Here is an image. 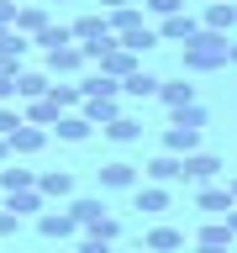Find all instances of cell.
I'll return each instance as SVG.
<instances>
[{"instance_id": "6da1fadb", "label": "cell", "mask_w": 237, "mask_h": 253, "mask_svg": "<svg viewBox=\"0 0 237 253\" xmlns=\"http://www.w3.org/2000/svg\"><path fill=\"white\" fill-rule=\"evenodd\" d=\"M179 63H185V74H216V69H227V32L200 27L185 42V58Z\"/></svg>"}, {"instance_id": "7a4b0ae2", "label": "cell", "mask_w": 237, "mask_h": 253, "mask_svg": "<svg viewBox=\"0 0 237 253\" xmlns=\"http://www.w3.org/2000/svg\"><path fill=\"white\" fill-rule=\"evenodd\" d=\"M179 179H185V185H216V179H227V158L195 148V153L179 158Z\"/></svg>"}, {"instance_id": "3957f363", "label": "cell", "mask_w": 237, "mask_h": 253, "mask_svg": "<svg viewBox=\"0 0 237 253\" xmlns=\"http://www.w3.org/2000/svg\"><path fill=\"white\" fill-rule=\"evenodd\" d=\"M37 232L47 243H69V237H79V221L69 216V206H42L37 211Z\"/></svg>"}, {"instance_id": "277c9868", "label": "cell", "mask_w": 237, "mask_h": 253, "mask_svg": "<svg viewBox=\"0 0 237 253\" xmlns=\"http://www.w3.org/2000/svg\"><path fill=\"white\" fill-rule=\"evenodd\" d=\"M5 142H11V158H32L47 148V126H32V122H16L11 132H5Z\"/></svg>"}, {"instance_id": "5b68a950", "label": "cell", "mask_w": 237, "mask_h": 253, "mask_svg": "<svg viewBox=\"0 0 237 253\" xmlns=\"http://www.w3.org/2000/svg\"><path fill=\"white\" fill-rule=\"evenodd\" d=\"M137 53H132V47H121V42H111L106 47V53H100V58H95V69H100V74H106V79H116V84H121V79L126 74H132V69H137Z\"/></svg>"}, {"instance_id": "8992f818", "label": "cell", "mask_w": 237, "mask_h": 253, "mask_svg": "<svg viewBox=\"0 0 237 253\" xmlns=\"http://www.w3.org/2000/svg\"><path fill=\"white\" fill-rule=\"evenodd\" d=\"M158 42H190L195 32H200V16H190V11H174V16H158Z\"/></svg>"}, {"instance_id": "52a82bcc", "label": "cell", "mask_w": 237, "mask_h": 253, "mask_svg": "<svg viewBox=\"0 0 237 253\" xmlns=\"http://www.w3.org/2000/svg\"><path fill=\"white\" fill-rule=\"evenodd\" d=\"M84 69V47L79 42H63V47H47V74L53 79H69Z\"/></svg>"}, {"instance_id": "ba28073f", "label": "cell", "mask_w": 237, "mask_h": 253, "mask_svg": "<svg viewBox=\"0 0 237 253\" xmlns=\"http://www.w3.org/2000/svg\"><path fill=\"white\" fill-rule=\"evenodd\" d=\"M232 190H227V185H221V179H216V185H195V211H205V216H227V211H232Z\"/></svg>"}, {"instance_id": "9c48e42d", "label": "cell", "mask_w": 237, "mask_h": 253, "mask_svg": "<svg viewBox=\"0 0 237 253\" xmlns=\"http://www.w3.org/2000/svg\"><path fill=\"white\" fill-rule=\"evenodd\" d=\"M200 27L232 37V32H237V0H205V5H200Z\"/></svg>"}, {"instance_id": "30bf717a", "label": "cell", "mask_w": 237, "mask_h": 253, "mask_svg": "<svg viewBox=\"0 0 237 253\" xmlns=\"http://www.w3.org/2000/svg\"><path fill=\"white\" fill-rule=\"evenodd\" d=\"M95 174H100V190H132L142 179V169H137V164H126V158H111V164H100Z\"/></svg>"}, {"instance_id": "8fae6325", "label": "cell", "mask_w": 237, "mask_h": 253, "mask_svg": "<svg viewBox=\"0 0 237 253\" xmlns=\"http://www.w3.org/2000/svg\"><path fill=\"white\" fill-rule=\"evenodd\" d=\"M132 206L148 211V216H163L174 206V195H169V185H132Z\"/></svg>"}, {"instance_id": "7c38bea8", "label": "cell", "mask_w": 237, "mask_h": 253, "mask_svg": "<svg viewBox=\"0 0 237 253\" xmlns=\"http://www.w3.org/2000/svg\"><path fill=\"white\" fill-rule=\"evenodd\" d=\"M142 248H148V253H185V232L169 227V221H158V227H148Z\"/></svg>"}, {"instance_id": "4fadbf2b", "label": "cell", "mask_w": 237, "mask_h": 253, "mask_svg": "<svg viewBox=\"0 0 237 253\" xmlns=\"http://www.w3.org/2000/svg\"><path fill=\"white\" fill-rule=\"evenodd\" d=\"M79 111H84V122H90V126H106L111 116L121 111V95H84Z\"/></svg>"}, {"instance_id": "5bb4252c", "label": "cell", "mask_w": 237, "mask_h": 253, "mask_svg": "<svg viewBox=\"0 0 237 253\" xmlns=\"http://www.w3.org/2000/svg\"><path fill=\"white\" fill-rule=\"evenodd\" d=\"M142 179L148 185H179V153H158L142 164Z\"/></svg>"}, {"instance_id": "9a60e30c", "label": "cell", "mask_w": 237, "mask_h": 253, "mask_svg": "<svg viewBox=\"0 0 237 253\" xmlns=\"http://www.w3.org/2000/svg\"><path fill=\"white\" fill-rule=\"evenodd\" d=\"M47 21H53V5H42V0H32V5H16V21H11V27L21 32V37H32V32H42Z\"/></svg>"}, {"instance_id": "2e32d148", "label": "cell", "mask_w": 237, "mask_h": 253, "mask_svg": "<svg viewBox=\"0 0 237 253\" xmlns=\"http://www.w3.org/2000/svg\"><path fill=\"white\" fill-rule=\"evenodd\" d=\"M37 190H42V201H69L74 195V174L69 169H42L37 174Z\"/></svg>"}, {"instance_id": "e0dca14e", "label": "cell", "mask_w": 237, "mask_h": 253, "mask_svg": "<svg viewBox=\"0 0 237 253\" xmlns=\"http://www.w3.org/2000/svg\"><path fill=\"white\" fill-rule=\"evenodd\" d=\"M47 132H58V142H84L95 126L84 122V111H58V122L47 126Z\"/></svg>"}, {"instance_id": "ac0fdd59", "label": "cell", "mask_w": 237, "mask_h": 253, "mask_svg": "<svg viewBox=\"0 0 237 253\" xmlns=\"http://www.w3.org/2000/svg\"><path fill=\"white\" fill-rule=\"evenodd\" d=\"M106 27H111V37H126V32H137V27H148V16L126 0V5H116V11H106Z\"/></svg>"}, {"instance_id": "d6986e66", "label": "cell", "mask_w": 237, "mask_h": 253, "mask_svg": "<svg viewBox=\"0 0 237 253\" xmlns=\"http://www.w3.org/2000/svg\"><path fill=\"white\" fill-rule=\"evenodd\" d=\"M47 84H53L47 69H16V100H37V95H47Z\"/></svg>"}, {"instance_id": "ffe728a7", "label": "cell", "mask_w": 237, "mask_h": 253, "mask_svg": "<svg viewBox=\"0 0 237 253\" xmlns=\"http://www.w3.org/2000/svg\"><path fill=\"white\" fill-rule=\"evenodd\" d=\"M121 95H126V100H153V95H158V74H148V69L137 63V69L121 79Z\"/></svg>"}, {"instance_id": "44dd1931", "label": "cell", "mask_w": 237, "mask_h": 253, "mask_svg": "<svg viewBox=\"0 0 237 253\" xmlns=\"http://www.w3.org/2000/svg\"><path fill=\"white\" fill-rule=\"evenodd\" d=\"M153 100H163V111H179L195 100V84H185V79H158V95Z\"/></svg>"}, {"instance_id": "7402d4cb", "label": "cell", "mask_w": 237, "mask_h": 253, "mask_svg": "<svg viewBox=\"0 0 237 253\" xmlns=\"http://www.w3.org/2000/svg\"><path fill=\"white\" fill-rule=\"evenodd\" d=\"M195 148H200V132H195V126H179V122H169V132H163V153H195Z\"/></svg>"}, {"instance_id": "603a6c76", "label": "cell", "mask_w": 237, "mask_h": 253, "mask_svg": "<svg viewBox=\"0 0 237 253\" xmlns=\"http://www.w3.org/2000/svg\"><path fill=\"white\" fill-rule=\"evenodd\" d=\"M0 206H11V211H16V216H21V221H27V216H37V211H42V190H37V185H32V190H11V195H0Z\"/></svg>"}, {"instance_id": "cb8c5ba5", "label": "cell", "mask_w": 237, "mask_h": 253, "mask_svg": "<svg viewBox=\"0 0 237 253\" xmlns=\"http://www.w3.org/2000/svg\"><path fill=\"white\" fill-rule=\"evenodd\" d=\"M69 37H74V42H95V37H111L106 11H90V16H79V21H69Z\"/></svg>"}, {"instance_id": "d4e9b609", "label": "cell", "mask_w": 237, "mask_h": 253, "mask_svg": "<svg viewBox=\"0 0 237 253\" xmlns=\"http://www.w3.org/2000/svg\"><path fill=\"white\" fill-rule=\"evenodd\" d=\"M100 132H106L111 142H121V148H126V142H137V137H142V122H137V116H126V111H116V116L100 126Z\"/></svg>"}, {"instance_id": "484cf974", "label": "cell", "mask_w": 237, "mask_h": 253, "mask_svg": "<svg viewBox=\"0 0 237 253\" xmlns=\"http://www.w3.org/2000/svg\"><path fill=\"white\" fill-rule=\"evenodd\" d=\"M195 243H200V248H237V237L227 232V221H221V216H205V227L195 232Z\"/></svg>"}, {"instance_id": "4316f807", "label": "cell", "mask_w": 237, "mask_h": 253, "mask_svg": "<svg viewBox=\"0 0 237 253\" xmlns=\"http://www.w3.org/2000/svg\"><path fill=\"white\" fill-rule=\"evenodd\" d=\"M21 122H32V126H53V122H58V106H53V95H37V100H27Z\"/></svg>"}, {"instance_id": "83f0119b", "label": "cell", "mask_w": 237, "mask_h": 253, "mask_svg": "<svg viewBox=\"0 0 237 253\" xmlns=\"http://www.w3.org/2000/svg\"><path fill=\"white\" fill-rule=\"evenodd\" d=\"M79 232H90V237H106V243H116V237H121V216H116V211H100V216H90L84 227H79Z\"/></svg>"}, {"instance_id": "f1b7e54d", "label": "cell", "mask_w": 237, "mask_h": 253, "mask_svg": "<svg viewBox=\"0 0 237 253\" xmlns=\"http://www.w3.org/2000/svg\"><path fill=\"white\" fill-rule=\"evenodd\" d=\"M27 53H32V37H21L16 27H5V32H0V58H16V63H21Z\"/></svg>"}, {"instance_id": "f546056e", "label": "cell", "mask_w": 237, "mask_h": 253, "mask_svg": "<svg viewBox=\"0 0 237 253\" xmlns=\"http://www.w3.org/2000/svg\"><path fill=\"white\" fill-rule=\"evenodd\" d=\"M100 211H106V201H100V195H69V216H74L79 227H84L90 216H100Z\"/></svg>"}, {"instance_id": "4dcf8cb0", "label": "cell", "mask_w": 237, "mask_h": 253, "mask_svg": "<svg viewBox=\"0 0 237 253\" xmlns=\"http://www.w3.org/2000/svg\"><path fill=\"white\" fill-rule=\"evenodd\" d=\"M47 95H53V106H58V111H79V100H84L79 79H74V84H69V79H63V84H47Z\"/></svg>"}, {"instance_id": "1f68e13d", "label": "cell", "mask_w": 237, "mask_h": 253, "mask_svg": "<svg viewBox=\"0 0 237 253\" xmlns=\"http://www.w3.org/2000/svg\"><path fill=\"white\" fill-rule=\"evenodd\" d=\"M32 42L47 53V47H63V42H74V37H69V27H63V21H47L42 32H32Z\"/></svg>"}, {"instance_id": "d6a6232c", "label": "cell", "mask_w": 237, "mask_h": 253, "mask_svg": "<svg viewBox=\"0 0 237 253\" xmlns=\"http://www.w3.org/2000/svg\"><path fill=\"white\" fill-rule=\"evenodd\" d=\"M169 122H179V126H195V132H205V122H211V116H205V106H200V100H190V106L169 111Z\"/></svg>"}, {"instance_id": "836d02e7", "label": "cell", "mask_w": 237, "mask_h": 253, "mask_svg": "<svg viewBox=\"0 0 237 253\" xmlns=\"http://www.w3.org/2000/svg\"><path fill=\"white\" fill-rule=\"evenodd\" d=\"M116 42H121V47H132V53L142 58L148 47H158V32H153V27H137V32H126V37H116Z\"/></svg>"}, {"instance_id": "e575fe53", "label": "cell", "mask_w": 237, "mask_h": 253, "mask_svg": "<svg viewBox=\"0 0 237 253\" xmlns=\"http://www.w3.org/2000/svg\"><path fill=\"white\" fill-rule=\"evenodd\" d=\"M185 11V0H142V16H174Z\"/></svg>"}, {"instance_id": "d590c367", "label": "cell", "mask_w": 237, "mask_h": 253, "mask_svg": "<svg viewBox=\"0 0 237 253\" xmlns=\"http://www.w3.org/2000/svg\"><path fill=\"white\" fill-rule=\"evenodd\" d=\"M21 232V216H16L11 206H0V237H16Z\"/></svg>"}, {"instance_id": "8d00e7d4", "label": "cell", "mask_w": 237, "mask_h": 253, "mask_svg": "<svg viewBox=\"0 0 237 253\" xmlns=\"http://www.w3.org/2000/svg\"><path fill=\"white\" fill-rule=\"evenodd\" d=\"M111 248H116V243H106V237H90V232H84L74 253H111Z\"/></svg>"}, {"instance_id": "74e56055", "label": "cell", "mask_w": 237, "mask_h": 253, "mask_svg": "<svg viewBox=\"0 0 237 253\" xmlns=\"http://www.w3.org/2000/svg\"><path fill=\"white\" fill-rule=\"evenodd\" d=\"M16 122H21V111H16V106H11V100H5V106H0V137H5V132H11V126H16Z\"/></svg>"}, {"instance_id": "f35d334b", "label": "cell", "mask_w": 237, "mask_h": 253, "mask_svg": "<svg viewBox=\"0 0 237 253\" xmlns=\"http://www.w3.org/2000/svg\"><path fill=\"white\" fill-rule=\"evenodd\" d=\"M5 100H16V79L11 74H0V106H5Z\"/></svg>"}, {"instance_id": "ab89813d", "label": "cell", "mask_w": 237, "mask_h": 253, "mask_svg": "<svg viewBox=\"0 0 237 253\" xmlns=\"http://www.w3.org/2000/svg\"><path fill=\"white\" fill-rule=\"evenodd\" d=\"M16 21V0H0V27H11Z\"/></svg>"}, {"instance_id": "60d3db41", "label": "cell", "mask_w": 237, "mask_h": 253, "mask_svg": "<svg viewBox=\"0 0 237 253\" xmlns=\"http://www.w3.org/2000/svg\"><path fill=\"white\" fill-rule=\"evenodd\" d=\"M227 69H237V37H227Z\"/></svg>"}, {"instance_id": "b9f144b4", "label": "cell", "mask_w": 237, "mask_h": 253, "mask_svg": "<svg viewBox=\"0 0 237 253\" xmlns=\"http://www.w3.org/2000/svg\"><path fill=\"white\" fill-rule=\"evenodd\" d=\"M221 221H227V232L237 237V206H232V211H227V216H221Z\"/></svg>"}, {"instance_id": "7bdbcfd3", "label": "cell", "mask_w": 237, "mask_h": 253, "mask_svg": "<svg viewBox=\"0 0 237 253\" xmlns=\"http://www.w3.org/2000/svg\"><path fill=\"white\" fill-rule=\"evenodd\" d=\"M195 253H237V248H200V243H195Z\"/></svg>"}, {"instance_id": "ee69618b", "label": "cell", "mask_w": 237, "mask_h": 253, "mask_svg": "<svg viewBox=\"0 0 237 253\" xmlns=\"http://www.w3.org/2000/svg\"><path fill=\"white\" fill-rule=\"evenodd\" d=\"M116 5H126V0H100V11H116Z\"/></svg>"}, {"instance_id": "f6af8a7d", "label": "cell", "mask_w": 237, "mask_h": 253, "mask_svg": "<svg viewBox=\"0 0 237 253\" xmlns=\"http://www.w3.org/2000/svg\"><path fill=\"white\" fill-rule=\"evenodd\" d=\"M5 158H11V142H5V137H0V164H5Z\"/></svg>"}, {"instance_id": "bcb514c9", "label": "cell", "mask_w": 237, "mask_h": 253, "mask_svg": "<svg viewBox=\"0 0 237 253\" xmlns=\"http://www.w3.org/2000/svg\"><path fill=\"white\" fill-rule=\"evenodd\" d=\"M227 190H232V201H237V174H232V179H227Z\"/></svg>"}, {"instance_id": "7dc6e473", "label": "cell", "mask_w": 237, "mask_h": 253, "mask_svg": "<svg viewBox=\"0 0 237 253\" xmlns=\"http://www.w3.org/2000/svg\"><path fill=\"white\" fill-rule=\"evenodd\" d=\"M111 253H142V248H111Z\"/></svg>"}, {"instance_id": "c3c4849f", "label": "cell", "mask_w": 237, "mask_h": 253, "mask_svg": "<svg viewBox=\"0 0 237 253\" xmlns=\"http://www.w3.org/2000/svg\"><path fill=\"white\" fill-rule=\"evenodd\" d=\"M42 5H63V0H42Z\"/></svg>"}, {"instance_id": "681fc988", "label": "cell", "mask_w": 237, "mask_h": 253, "mask_svg": "<svg viewBox=\"0 0 237 253\" xmlns=\"http://www.w3.org/2000/svg\"><path fill=\"white\" fill-rule=\"evenodd\" d=\"M0 32H5V27H0Z\"/></svg>"}]
</instances>
